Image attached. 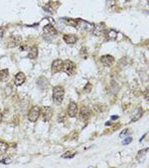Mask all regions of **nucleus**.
<instances>
[{
    "label": "nucleus",
    "mask_w": 149,
    "mask_h": 168,
    "mask_svg": "<svg viewBox=\"0 0 149 168\" xmlns=\"http://www.w3.org/2000/svg\"><path fill=\"white\" fill-rule=\"evenodd\" d=\"M126 1H127V2H128V1H130V0H126Z\"/></svg>",
    "instance_id": "29"
},
{
    "label": "nucleus",
    "mask_w": 149,
    "mask_h": 168,
    "mask_svg": "<svg viewBox=\"0 0 149 168\" xmlns=\"http://www.w3.org/2000/svg\"><path fill=\"white\" fill-rule=\"evenodd\" d=\"M78 113V106L74 102H71L68 106V109H67V114L70 118H74Z\"/></svg>",
    "instance_id": "7"
},
{
    "label": "nucleus",
    "mask_w": 149,
    "mask_h": 168,
    "mask_svg": "<svg viewBox=\"0 0 149 168\" xmlns=\"http://www.w3.org/2000/svg\"><path fill=\"white\" fill-rule=\"evenodd\" d=\"M142 109H140V108H138L135 111V113H134V115L132 116V120H131V121L132 122H134V121H137L139 120V118L142 116Z\"/></svg>",
    "instance_id": "14"
},
{
    "label": "nucleus",
    "mask_w": 149,
    "mask_h": 168,
    "mask_svg": "<svg viewBox=\"0 0 149 168\" xmlns=\"http://www.w3.org/2000/svg\"><path fill=\"white\" fill-rule=\"evenodd\" d=\"M65 21H66V22L68 23L70 26L74 27V28L79 27V25H80L79 23L81 22L80 19H78V20H76V19H65Z\"/></svg>",
    "instance_id": "16"
},
{
    "label": "nucleus",
    "mask_w": 149,
    "mask_h": 168,
    "mask_svg": "<svg viewBox=\"0 0 149 168\" xmlns=\"http://www.w3.org/2000/svg\"><path fill=\"white\" fill-rule=\"evenodd\" d=\"M76 155V151L74 150H72V151H67L64 155L62 156L63 158H73L74 156Z\"/></svg>",
    "instance_id": "19"
},
{
    "label": "nucleus",
    "mask_w": 149,
    "mask_h": 168,
    "mask_svg": "<svg viewBox=\"0 0 149 168\" xmlns=\"http://www.w3.org/2000/svg\"><path fill=\"white\" fill-rule=\"evenodd\" d=\"M131 141H132V137L128 136V137H126V138H124V140L122 141V144H124V145H126V144H129Z\"/></svg>",
    "instance_id": "23"
},
{
    "label": "nucleus",
    "mask_w": 149,
    "mask_h": 168,
    "mask_svg": "<svg viewBox=\"0 0 149 168\" xmlns=\"http://www.w3.org/2000/svg\"><path fill=\"white\" fill-rule=\"evenodd\" d=\"M12 86L11 85H8L7 87L5 88V91H7V93H5V95H11V93H12Z\"/></svg>",
    "instance_id": "22"
},
{
    "label": "nucleus",
    "mask_w": 149,
    "mask_h": 168,
    "mask_svg": "<svg viewBox=\"0 0 149 168\" xmlns=\"http://www.w3.org/2000/svg\"><path fill=\"white\" fill-rule=\"evenodd\" d=\"M62 70L65 72L67 75L72 76L76 72V64L71 60H65L63 61V68Z\"/></svg>",
    "instance_id": "2"
},
{
    "label": "nucleus",
    "mask_w": 149,
    "mask_h": 168,
    "mask_svg": "<svg viewBox=\"0 0 149 168\" xmlns=\"http://www.w3.org/2000/svg\"><path fill=\"white\" fill-rule=\"evenodd\" d=\"M22 42V37L19 35H14L11 36L10 38L7 40V48H15L19 46Z\"/></svg>",
    "instance_id": "5"
},
{
    "label": "nucleus",
    "mask_w": 149,
    "mask_h": 168,
    "mask_svg": "<svg viewBox=\"0 0 149 168\" xmlns=\"http://www.w3.org/2000/svg\"><path fill=\"white\" fill-rule=\"evenodd\" d=\"M115 61V58H113L111 55H103V56H101V63L106 67L112 66Z\"/></svg>",
    "instance_id": "9"
},
{
    "label": "nucleus",
    "mask_w": 149,
    "mask_h": 168,
    "mask_svg": "<svg viewBox=\"0 0 149 168\" xmlns=\"http://www.w3.org/2000/svg\"><path fill=\"white\" fill-rule=\"evenodd\" d=\"M65 120H66V116H65L63 113L58 115V121H59V122H64Z\"/></svg>",
    "instance_id": "24"
},
{
    "label": "nucleus",
    "mask_w": 149,
    "mask_h": 168,
    "mask_svg": "<svg viewBox=\"0 0 149 168\" xmlns=\"http://www.w3.org/2000/svg\"><path fill=\"white\" fill-rule=\"evenodd\" d=\"M144 97H145L146 100H148V88H146L145 90V93H144Z\"/></svg>",
    "instance_id": "27"
},
{
    "label": "nucleus",
    "mask_w": 149,
    "mask_h": 168,
    "mask_svg": "<svg viewBox=\"0 0 149 168\" xmlns=\"http://www.w3.org/2000/svg\"><path fill=\"white\" fill-rule=\"evenodd\" d=\"M116 36H117V32L113 31V30H110V31L108 33L106 38H108V40H115V39L116 38Z\"/></svg>",
    "instance_id": "18"
},
{
    "label": "nucleus",
    "mask_w": 149,
    "mask_h": 168,
    "mask_svg": "<svg viewBox=\"0 0 149 168\" xmlns=\"http://www.w3.org/2000/svg\"><path fill=\"white\" fill-rule=\"evenodd\" d=\"M38 57V48L36 46H33V47L29 48L28 50V58L30 59H35V58Z\"/></svg>",
    "instance_id": "13"
},
{
    "label": "nucleus",
    "mask_w": 149,
    "mask_h": 168,
    "mask_svg": "<svg viewBox=\"0 0 149 168\" xmlns=\"http://www.w3.org/2000/svg\"><path fill=\"white\" fill-rule=\"evenodd\" d=\"M39 116H40V108L38 106H32L29 113H28V120H29V121L35 122L39 118Z\"/></svg>",
    "instance_id": "3"
},
{
    "label": "nucleus",
    "mask_w": 149,
    "mask_h": 168,
    "mask_svg": "<svg viewBox=\"0 0 149 168\" xmlns=\"http://www.w3.org/2000/svg\"><path fill=\"white\" fill-rule=\"evenodd\" d=\"M64 41L66 42L67 44H74L77 41H78V37L74 34H67V35H64L63 37Z\"/></svg>",
    "instance_id": "12"
},
{
    "label": "nucleus",
    "mask_w": 149,
    "mask_h": 168,
    "mask_svg": "<svg viewBox=\"0 0 149 168\" xmlns=\"http://www.w3.org/2000/svg\"><path fill=\"white\" fill-rule=\"evenodd\" d=\"M40 114H42V118L44 121H49L52 118L53 109L50 106H43L42 109H40Z\"/></svg>",
    "instance_id": "6"
},
{
    "label": "nucleus",
    "mask_w": 149,
    "mask_h": 168,
    "mask_svg": "<svg viewBox=\"0 0 149 168\" xmlns=\"http://www.w3.org/2000/svg\"><path fill=\"white\" fill-rule=\"evenodd\" d=\"M127 131H128V129H124V130H122L121 133L119 134V136H120V137H123V135L126 134V133H127Z\"/></svg>",
    "instance_id": "26"
},
{
    "label": "nucleus",
    "mask_w": 149,
    "mask_h": 168,
    "mask_svg": "<svg viewBox=\"0 0 149 168\" xmlns=\"http://www.w3.org/2000/svg\"><path fill=\"white\" fill-rule=\"evenodd\" d=\"M80 56L81 58H83V59H86V58H88V49L86 47H83L81 49L80 51Z\"/></svg>",
    "instance_id": "21"
},
{
    "label": "nucleus",
    "mask_w": 149,
    "mask_h": 168,
    "mask_svg": "<svg viewBox=\"0 0 149 168\" xmlns=\"http://www.w3.org/2000/svg\"><path fill=\"white\" fill-rule=\"evenodd\" d=\"M0 162L3 163V164H10L11 157H9V156H3L2 158H0Z\"/></svg>",
    "instance_id": "20"
},
{
    "label": "nucleus",
    "mask_w": 149,
    "mask_h": 168,
    "mask_svg": "<svg viewBox=\"0 0 149 168\" xmlns=\"http://www.w3.org/2000/svg\"><path fill=\"white\" fill-rule=\"evenodd\" d=\"M57 35H58V32H57V30L54 28L53 25L48 24V25H46V26L44 27V36H45L47 39L55 38Z\"/></svg>",
    "instance_id": "4"
},
{
    "label": "nucleus",
    "mask_w": 149,
    "mask_h": 168,
    "mask_svg": "<svg viewBox=\"0 0 149 168\" xmlns=\"http://www.w3.org/2000/svg\"><path fill=\"white\" fill-rule=\"evenodd\" d=\"M9 77V71L7 69H4V70H1L0 71V81L1 82H4L8 79Z\"/></svg>",
    "instance_id": "15"
},
{
    "label": "nucleus",
    "mask_w": 149,
    "mask_h": 168,
    "mask_svg": "<svg viewBox=\"0 0 149 168\" xmlns=\"http://www.w3.org/2000/svg\"><path fill=\"white\" fill-rule=\"evenodd\" d=\"M25 81H26V77H25L24 73H18L15 76L14 84H15L16 86H18V87H20V86H22L23 84L25 83Z\"/></svg>",
    "instance_id": "11"
},
{
    "label": "nucleus",
    "mask_w": 149,
    "mask_h": 168,
    "mask_svg": "<svg viewBox=\"0 0 149 168\" xmlns=\"http://www.w3.org/2000/svg\"><path fill=\"white\" fill-rule=\"evenodd\" d=\"M1 120H2V113H0V122H1Z\"/></svg>",
    "instance_id": "28"
},
{
    "label": "nucleus",
    "mask_w": 149,
    "mask_h": 168,
    "mask_svg": "<svg viewBox=\"0 0 149 168\" xmlns=\"http://www.w3.org/2000/svg\"><path fill=\"white\" fill-rule=\"evenodd\" d=\"M64 95H65V90L62 87H55L53 88V100H54V102L58 106L63 102V100H64Z\"/></svg>",
    "instance_id": "1"
},
{
    "label": "nucleus",
    "mask_w": 149,
    "mask_h": 168,
    "mask_svg": "<svg viewBox=\"0 0 149 168\" xmlns=\"http://www.w3.org/2000/svg\"><path fill=\"white\" fill-rule=\"evenodd\" d=\"M62 68H63V61L57 59L52 63L51 70H52L53 74H57V73H59L60 71H62Z\"/></svg>",
    "instance_id": "10"
},
{
    "label": "nucleus",
    "mask_w": 149,
    "mask_h": 168,
    "mask_svg": "<svg viewBox=\"0 0 149 168\" xmlns=\"http://www.w3.org/2000/svg\"><path fill=\"white\" fill-rule=\"evenodd\" d=\"M9 148V145L6 143V142L1 141L0 142V152L1 153H5Z\"/></svg>",
    "instance_id": "17"
},
{
    "label": "nucleus",
    "mask_w": 149,
    "mask_h": 168,
    "mask_svg": "<svg viewBox=\"0 0 149 168\" xmlns=\"http://www.w3.org/2000/svg\"><path fill=\"white\" fill-rule=\"evenodd\" d=\"M92 115V111L87 106H83L80 111V120L83 121H87Z\"/></svg>",
    "instance_id": "8"
},
{
    "label": "nucleus",
    "mask_w": 149,
    "mask_h": 168,
    "mask_svg": "<svg viewBox=\"0 0 149 168\" xmlns=\"http://www.w3.org/2000/svg\"><path fill=\"white\" fill-rule=\"evenodd\" d=\"M90 88H92V85H90V83H88L87 86L85 87V92L86 93H90Z\"/></svg>",
    "instance_id": "25"
}]
</instances>
